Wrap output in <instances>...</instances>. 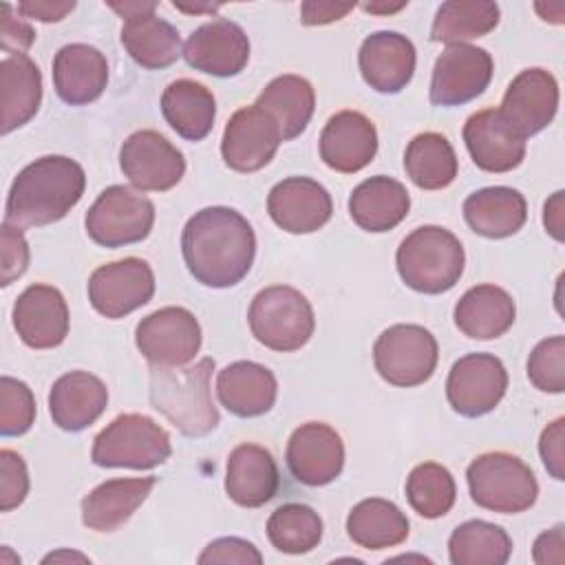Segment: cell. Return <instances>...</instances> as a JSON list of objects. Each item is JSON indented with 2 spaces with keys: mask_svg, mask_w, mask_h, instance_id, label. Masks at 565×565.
Here are the masks:
<instances>
[{
  "mask_svg": "<svg viewBox=\"0 0 565 565\" xmlns=\"http://www.w3.org/2000/svg\"><path fill=\"white\" fill-rule=\"evenodd\" d=\"M181 254L188 271L205 287L225 289L241 282L256 256V236L243 214L212 205L199 210L183 227Z\"/></svg>",
  "mask_w": 565,
  "mask_h": 565,
  "instance_id": "1",
  "label": "cell"
},
{
  "mask_svg": "<svg viewBox=\"0 0 565 565\" xmlns=\"http://www.w3.org/2000/svg\"><path fill=\"white\" fill-rule=\"evenodd\" d=\"M86 188L84 168L62 154H46L18 172L7 194L4 221L18 227H40L64 218Z\"/></svg>",
  "mask_w": 565,
  "mask_h": 565,
  "instance_id": "2",
  "label": "cell"
},
{
  "mask_svg": "<svg viewBox=\"0 0 565 565\" xmlns=\"http://www.w3.org/2000/svg\"><path fill=\"white\" fill-rule=\"evenodd\" d=\"M212 371V358H201L185 369L157 364L150 369V404L185 437H203L218 426V411L210 393Z\"/></svg>",
  "mask_w": 565,
  "mask_h": 565,
  "instance_id": "3",
  "label": "cell"
},
{
  "mask_svg": "<svg viewBox=\"0 0 565 565\" xmlns=\"http://www.w3.org/2000/svg\"><path fill=\"white\" fill-rule=\"evenodd\" d=\"M463 263L466 254L459 238L439 225L413 230L395 254L399 278L419 294L452 289L463 274Z\"/></svg>",
  "mask_w": 565,
  "mask_h": 565,
  "instance_id": "4",
  "label": "cell"
},
{
  "mask_svg": "<svg viewBox=\"0 0 565 565\" xmlns=\"http://www.w3.org/2000/svg\"><path fill=\"white\" fill-rule=\"evenodd\" d=\"M472 501L490 512L516 514L534 505L539 483L532 468L510 452H483L466 470Z\"/></svg>",
  "mask_w": 565,
  "mask_h": 565,
  "instance_id": "5",
  "label": "cell"
},
{
  "mask_svg": "<svg viewBox=\"0 0 565 565\" xmlns=\"http://www.w3.org/2000/svg\"><path fill=\"white\" fill-rule=\"evenodd\" d=\"M252 335L271 351H298L316 329L311 302L289 285L260 289L247 311Z\"/></svg>",
  "mask_w": 565,
  "mask_h": 565,
  "instance_id": "6",
  "label": "cell"
},
{
  "mask_svg": "<svg viewBox=\"0 0 565 565\" xmlns=\"http://www.w3.org/2000/svg\"><path fill=\"white\" fill-rule=\"evenodd\" d=\"M172 452L170 435L152 417L124 413L115 417L93 441L90 459L102 468L148 470L161 466Z\"/></svg>",
  "mask_w": 565,
  "mask_h": 565,
  "instance_id": "7",
  "label": "cell"
},
{
  "mask_svg": "<svg viewBox=\"0 0 565 565\" xmlns=\"http://www.w3.org/2000/svg\"><path fill=\"white\" fill-rule=\"evenodd\" d=\"M86 234L102 247H124L143 241L154 225V205L128 185L106 188L88 207Z\"/></svg>",
  "mask_w": 565,
  "mask_h": 565,
  "instance_id": "8",
  "label": "cell"
},
{
  "mask_svg": "<svg viewBox=\"0 0 565 565\" xmlns=\"http://www.w3.org/2000/svg\"><path fill=\"white\" fill-rule=\"evenodd\" d=\"M439 358L435 335L419 324H393L373 344L375 371L393 386H419L435 373Z\"/></svg>",
  "mask_w": 565,
  "mask_h": 565,
  "instance_id": "9",
  "label": "cell"
},
{
  "mask_svg": "<svg viewBox=\"0 0 565 565\" xmlns=\"http://www.w3.org/2000/svg\"><path fill=\"white\" fill-rule=\"evenodd\" d=\"M139 353L157 366H185L201 349V324L185 307H161L135 329Z\"/></svg>",
  "mask_w": 565,
  "mask_h": 565,
  "instance_id": "10",
  "label": "cell"
},
{
  "mask_svg": "<svg viewBox=\"0 0 565 565\" xmlns=\"http://www.w3.org/2000/svg\"><path fill=\"white\" fill-rule=\"evenodd\" d=\"M154 274L141 258L128 256L97 267L88 278V300L97 313L117 320L150 302Z\"/></svg>",
  "mask_w": 565,
  "mask_h": 565,
  "instance_id": "11",
  "label": "cell"
},
{
  "mask_svg": "<svg viewBox=\"0 0 565 565\" xmlns=\"http://www.w3.org/2000/svg\"><path fill=\"white\" fill-rule=\"evenodd\" d=\"M110 9L124 18L121 44L139 66L157 71L183 55L179 31L154 13L157 2H110Z\"/></svg>",
  "mask_w": 565,
  "mask_h": 565,
  "instance_id": "12",
  "label": "cell"
},
{
  "mask_svg": "<svg viewBox=\"0 0 565 565\" xmlns=\"http://www.w3.org/2000/svg\"><path fill=\"white\" fill-rule=\"evenodd\" d=\"M508 371L492 353H468L459 358L446 380V397L455 413L481 417L503 399Z\"/></svg>",
  "mask_w": 565,
  "mask_h": 565,
  "instance_id": "13",
  "label": "cell"
},
{
  "mask_svg": "<svg viewBox=\"0 0 565 565\" xmlns=\"http://www.w3.org/2000/svg\"><path fill=\"white\" fill-rule=\"evenodd\" d=\"M124 177L141 192H166L185 174V159L157 130L132 132L119 150Z\"/></svg>",
  "mask_w": 565,
  "mask_h": 565,
  "instance_id": "14",
  "label": "cell"
},
{
  "mask_svg": "<svg viewBox=\"0 0 565 565\" xmlns=\"http://www.w3.org/2000/svg\"><path fill=\"white\" fill-rule=\"evenodd\" d=\"M492 71V55L486 49L448 44L433 66L430 102L435 106H461L488 88Z\"/></svg>",
  "mask_w": 565,
  "mask_h": 565,
  "instance_id": "15",
  "label": "cell"
},
{
  "mask_svg": "<svg viewBox=\"0 0 565 565\" xmlns=\"http://www.w3.org/2000/svg\"><path fill=\"white\" fill-rule=\"evenodd\" d=\"M282 141L280 128L260 106L236 110L221 139V157L236 172H256L265 168Z\"/></svg>",
  "mask_w": 565,
  "mask_h": 565,
  "instance_id": "16",
  "label": "cell"
},
{
  "mask_svg": "<svg viewBox=\"0 0 565 565\" xmlns=\"http://www.w3.org/2000/svg\"><path fill=\"white\" fill-rule=\"evenodd\" d=\"M285 457L296 481L313 488L327 486L344 468V444L329 424L307 422L291 433Z\"/></svg>",
  "mask_w": 565,
  "mask_h": 565,
  "instance_id": "17",
  "label": "cell"
},
{
  "mask_svg": "<svg viewBox=\"0 0 565 565\" xmlns=\"http://www.w3.org/2000/svg\"><path fill=\"white\" fill-rule=\"evenodd\" d=\"M558 110V82L545 68H525L508 86L499 113L525 139L547 128Z\"/></svg>",
  "mask_w": 565,
  "mask_h": 565,
  "instance_id": "18",
  "label": "cell"
},
{
  "mask_svg": "<svg viewBox=\"0 0 565 565\" xmlns=\"http://www.w3.org/2000/svg\"><path fill=\"white\" fill-rule=\"evenodd\" d=\"M185 62L214 77L238 75L249 60V40L245 31L225 18L194 29L183 44Z\"/></svg>",
  "mask_w": 565,
  "mask_h": 565,
  "instance_id": "19",
  "label": "cell"
},
{
  "mask_svg": "<svg viewBox=\"0 0 565 565\" xmlns=\"http://www.w3.org/2000/svg\"><path fill=\"white\" fill-rule=\"evenodd\" d=\"M271 221L289 234H311L329 223L333 201L327 188L309 177H289L267 194Z\"/></svg>",
  "mask_w": 565,
  "mask_h": 565,
  "instance_id": "20",
  "label": "cell"
},
{
  "mask_svg": "<svg viewBox=\"0 0 565 565\" xmlns=\"http://www.w3.org/2000/svg\"><path fill=\"white\" fill-rule=\"evenodd\" d=\"M13 327L31 349L60 347L68 335V307L60 289L51 285H29L13 302Z\"/></svg>",
  "mask_w": 565,
  "mask_h": 565,
  "instance_id": "21",
  "label": "cell"
},
{
  "mask_svg": "<svg viewBox=\"0 0 565 565\" xmlns=\"http://www.w3.org/2000/svg\"><path fill=\"white\" fill-rule=\"evenodd\" d=\"M320 159L335 172L353 174L366 168L377 152L375 124L358 110H340L320 132Z\"/></svg>",
  "mask_w": 565,
  "mask_h": 565,
  "instance_id": "22",
  "label": "cell"
},
{
  "mask_svg": "<svg viewBox=\"0 0 565 565\" xmlns=\"http://www.w3.org/2000/svg\"><path fill=\"white\" fill-rule=\"evenodd\" d=\"M463 141L475 166L486 172H510L525 157V139L494 108L468 117Z\"/></svg>",
  "mask_w": 565,
  "mask_h": 565,
  "instance_id": "23",
  "label": "cell"
},
{
  "mask_svg": "<svg viewBox=\"0 0 565 565\" xmlns=\"http://www.w3.org/2000/svg\"><path fill=\"white\" fill-rule=\"evenodd\" d=\"M415 46L397 31H375L364 38L358 64L364 82L377 93H399L415 73Z\"/></svg>",
  "mask_w": 565,
  "mask_h": 565,
  "instance_id": "24",
  "label": "cell"
},
{
  "mask_svg": "<svg viewBox=\"0 0 565 565\" xmlns=\"http://www.w3.org/2000/svg\"><path fill=\"white\" fill-rule=\"evenodd\" d=\"M108 84V62L90 44H66L53 57V86L57 97L71 106L95 102Z\"/></svg>",
  "mask_w": 565,
  "mask_h": 565,
  "instance_id": "25",
  "label": "cell"
},
{
  "mask_svg": "<svg viewBox=\"0 0 565 565\" xmlns=\"http://www.w3.org/2000/svg\"><path fill=\"white\" fill-rule=\"evenodd\" d=\"M108 388L88 371H71L57 377L49 393V413L62 430L79 433L106 411Z\"/></svg>",
  "mask_w": 565,
  "mask_h": 565,
  "instance_id": "26",
  "label": "cell"
},
{
  "mask_svg": "<svg viewBox=\"0 0 565 565\" xmlns=\"http://www.w3.org/2000/svg\"><path fill=\"white\" fill-rule=\"evenodd\" d=\"M280 475L271 452L258 444H238L227 457L225 492L243 508H260L278 492Z\"/></svg>",
  "mask_w": 565,
  "mask_h": 565,
  "instance_id": "27",
  "label": "cell"
},
{
  "mask_svg": "<svg viewBox=\"0 0 565 565\" xmlns=\"http://www.w3.org/2000/svg\"><path fill=\"white\" fill-rule=\"evenodd\" d=\"M216 395L232 415L258 417L274 406L278 384L267 366L249 360H238L218 371Z\"/></svg>",
  "mask_w": 565,
  "mask_h": 565,
  "instance_id": "28",
  "label": "cell"
},
{
  "mask_svg": "<svg viewBox=\"0 0 565 565\" xmlns=\"http://www.w3.org/2000/svg\"><path fill=\"white\" fill-rule=\"evenodd\" d=\"M154 481V477H132L99 483L82 499V523L95 532L121 527L148 499Z\"/></svg>",
  "mask_w": 565,
  "mask_h": 565,
  "instance_id": "29",
  "label": "cell"
},
{
  "mask_svg": "<svg viewBox=\"0 0 565 565\" xmlns=\"http://www.w3.org/2000/svg\"><path fill=\"white\" fill-rule=\"evenodd\" d=\"M408 210V190L399 181L384 174L362 181L349 196V214L364 232H388L406 218Z\"/></svg>",
  "mask_w": 565,
  "mask_h": 565,
  "instance_id": "30",
  "label": "cell"
},
{
  "mask_svg": "<svg viewBox=\"0 0 565 565\" xmlns=\"http://www.w3.org/2000/svg\"><path fill=\"white\" fill-rule=\"evenodd\" d=\"M42 102V73L38 64L26 55H4L0 62V132L11 130L31 121Z\"/></svg>",
  "mask_w": 565,
  "mask_h": 565,
  "instance_id": "31",
  "label": "cell"
},
{
  "mask_svg": "<svg viewBox=\"0 0 565 565\" xmlns=\"http://www.w3.org/2000/svg\"><path fill=\"white\" fill-rule=\"evenodd\" d=\"M463 218L479 236L508 238L525 225L527 203L514 188L490 185L472 192L463 201Z\"/></svg>",
  "mask_w": 565,
  "mask_h": 565,
  "instance_id": "32",
  "label": "cell"
},
{
  "mask_svg": "<svg viewBox=\"0 0 565 565\" xmlns=\"http://www.w3.org/2000/svg\"><path fill=\"white\" fill-rule=\"evenodd\" d=\"M516 316L512 296L497 285L470 287L455 305L457 329L472 340H494L503 335Z\"/></svg>",
  "mask_w": 565,
  "mask_h": 565,
  "instance_id": "33",
  "label": "cell"
},
{
  "mask_svg": "<svg viewBox=\"0 0 565 565\" xmlns=\"http://www.w3.org/2000/svg\"><path fill=\"white\" fill-rule=\"evenodd\" d=\"M161 113L168 126L188 141L210 135L216 117V102L210 88L194 79H177L161 95Z\"/></svg>",
  "mask_w": 565,
  "mask_h": 565,
  "instance_id": "34",
  "label": "cell"
},
{
  "mask_svg": "<svg viewBox=\"0 0 565 565\" xmlns=\"http://www.w3.org/2000/svg\"><path fill=\"white\" fill-rule=\"evenodd\" d=\"M256 106L274 117L280 128L282 141H289L305 132L316 108V93L305 77L287 73L271 79L260 90V95L256 97Z\"/></svg>",
  "mask_w": 565,
  "mask_h": 565,
  "instance_id": "35",
  "label": "cell"
},
{
  "mask_svg": "<svg viewBox=\"0 0 565 565\" xmlns=\"http://www.w3.org/2000/svg\"><path fill=\"white\" fill-rule=\"evenodd\" d=\"M349 539L364 550H386L406 541L408 519L386 499H364L347 516Z\"/></svg>",
  "mask_w": 565,
  "mask_h": 565,
  "instance_id": "36",
  "label": "cell"
},
{
  "mask_svg": "<svg viewBox=\"0 0 565 565\" xmlns=\"http://www.w3.org/2000/svg\"><path fill=\"white\" fill-rule=\"evenodd\" d=\"M408 179L422 190L448 188L459 170L450 141L439 132H422L413 137L404 152Z\"/></svg>",
  "mask_w": 565,
  "mask_h": 565,
  "instance_id": "37",
  "label": "cell"
},
{
  "mask_svg": "<svg viewBox=\"0 0 565 565\" xmlns=\"http://www.w3.org/2000/svg\"><path fill=\"white\" fill-rule=\"evenodd\" d=\"M499 4L492 0H450L437 9L430 40L468 44V40L488 35L499 24Z\"/></svg>",
  "mask_w": 565,
  "mask_h": 565,
  "instance_id": "38",
  "label": "cell"
},
{
  "mask_svg": "<svg viewBox=\"0 0 565 565\" xmlns=\"http://www.w3.org/2000/svg\"><path fill=\"white\" fill-rule=\"evenodd\" d=\"M512 554V539L501 525L472 519L457 525L448 539L452 565H503Z\"/></svg>",
  "mask_w": 565,
  "mask_h": 565,
  "instance_id": "39",
  "label": "cell"
},
{
  "mask_svg": "<svg viewBox=\"0 0 565 565\" xmlns=\"http://www.w3.org/2000/svg\"><path fill=\"white\" fill-rule=\"evenodd\" d=\"M267 539L282 554H307L322 539V519L305 503H285L267 519Z\"/></svg>",
  "mask_w": 565,
  "mask_h": 565,
  "instance_id": "40",
  "label": "cell"
},
{
  "mask_svg": "<svg viewBox=\"0 0 565 565\" xmlns=\"http://www.w3.org/2000/svg\"><path fill=\"white\" fill-rule=\"evenodd\" d=\"M406 499L424 519L444 516L457 499V486L450 470L435 461L415 466L406 477Z\"/></svg>",
  "mask_w": 565,
  "mask_h": 565,
  "instance_id": "41",
  "label": "cell"
},
{
  "mask_svg": "<svg viewBox=\"0 0 565 565\" xmlns=\"http://www.w3.org/2000/svg\"><path fill=\"white\" fill-rule=\"evenodd\" d=\"M527 377L543 393L565 391V338L541 340L527 358Z\"/></svg>",
  "mask_w": 565,
  "mask_h": 565,
  "instance_id": "42",
  "label": "cell"
},
{
  "mask_svg": "<svg viewBox=\"0 0 565 565\" xmlns=\"http://www.w3.org/2000/svg\"><path fill=\"white\" fill-rule=\"evenodd\" d=\"M35 419V399L31 388L15 377L0 380V433L2 437L24 435Z\"/></svg>",
  "mask_w": 565,
  "mask_h": 565,
  "instance_id": "43",
  "label": "cell"
},
{
  "mask_svg": "<svg viewBox=\"0 0 565 565\" xmlns=\"http://www.w3.org/2000/svg\"><path fill=\"white\" fill-rule=\"evenodd\" d=\"M29 494V472L24 459L9 450H0V510L18 508Z\"/></svg>",
  "mask_w": 565,
  "mask_h": 565,
  "instance_id": "44",
  "label": "cell"
},
{
  "mask_svg": "<svg viewBox=\"0 0 565 565\" xmlns=\"http://www.w3.org/2000/svg\"><path fill=\"white\" fill-rule=\"evenodd\" d=\"M0 285L7 287L15 278H20L29 267V243L22 234V230L9 221L0 227Z\"/></svg>",
  "mask_w": 565,
  "mask_h": 565,
  "instance_id": "45",
  "label": "cell"
},
{
  "mask_svg": "<svg viewBox=\"0 0 565 565\" xmlns=\"http://www.w3.org/2000/svg\"><path fill=\"white\" fill-rule=\"evenodd\" d=\"M201 565H210V563H238V565H260L263 563V554L258 552V547L245 539L238 536H223L216 539L212 543L205 545V550L199 556Z\"/></svg>",
  "mask_w": 565,
  "mask_h": 565,
  "instance_id": "46",
  "label": "cell"
},
{
  "mask_svg": "<svg viewBox=\"0 0 565 565\" xmlns=\"http://www.w3.org/2000/svg\"><path fill=\"white\" fill-rule=\"evenodd\" d=\"M35 40V31L13 15V7L9 2L2 4V20H0V46L7 55L24 53Z\"/></svg>",
  "mask_w": 565,
  "mask_h": 565,
  "instance_id": "47",
  "label": "cell"
},
{
  "mask_svg": "<svg viewBox=\"0 0 565 565\" xmlns=\"http://www.w3.org/2000/svg\"><path fill=\"white\" fill-rule=\"evenodd\" d=\"M565 419L558 417L554 419L552 424H547L541 433V439H539V452H541V459L547 468V472L556 479V481H563L565 479V470H563V437H565Z\"/></svg>",
  "mask_w": 565,
  "mask_h": 565,
  "instance_id": "48",
  "label": "cell"
},
{
  "mask_svg": "<svg viewBox=\"0 0 565 565\" xmlns=\"http://www.w3.org/2000/svg\"><path fill=\"white\" fill-rule=\"evenodd\" d=\"M563 530H565V525L558 523L552 530H547V532L536 536L534 550H532L534 563H539V565H550V563L561 565L565 561V552H563L565 536H563Z\"/></svg>",
  "mask_w": 565,
  "mask_h": 565,
  "instance_id": "49",
  "label": "cell"
},
{
  "mask_svg": "<svg viewBox=\"0 0 565 565\" xmlns=\"http://www.w3.org/2000/svg\"><path fill=\"white\" fill-rule=\"evenodd\" d=\"M349 11H353L351 2H302L300 4V20L307 26L329 24L342 20Z\"/></svg>",
  "mask_w": 565,
  "mask_h": 565,
  "instance_id": "50",
  "label": "cell"
},
{
  "mask_svg": "<svg viewBox=\"0 0 565 565\" xmlns=\"http://www.w3.org/2000/svg\"><path fill=\"white\" fill-rule=\"evenodd\" d=\"M73 9H75L73 0H66V2H60V0H55V2H51V0H31V2H20L18 4V13H22L24 18L40 20V22H60Z\"/></svg>",
  "mask_w": 565,
  "mask_h": 565,
  "instance_id": "51",
  "label": "cell"
},
{
  "mask_svg": "<svg viewBox=\"0 0 565 565\" xmlns=\"http://www.w3.org/2000/svg\"><path fill=\"white\" fill-rule=\"evenodd\" d=\"M563 190L554 192L543 210V225L556 241H563Z\"/></svg>",
  "mask_w": 565,
  "mask_h": 565,
  "instance_id": "52",
  "label": "cell"
},
{
  "mask_svg": "<svg viewBox=\"0 0 565 565\" xmlns=\"http://www.w3.org/2000/svg\"><path fill=\"white\" fill-rule=\"evenodd\" d=\"M174 9H181V11H188V13H199V11H216L218 4H194V7H185V4H177V2H174Z\"/></svg>",
  "mask_w": 565,
  "mask_h": 565,
  "instance_id": "53",
  "label": "cell"
},
{
  "mask_svg": "<svg viewBox=\"0 0 565 565\" xmlns=\"http://www.w3.org/2000/svg\"><path fill=\"white\" fill-rule=\"evenodd\" d=\"M402 7H406V4H404V2H399V4H395V7H391V4H388V7H384V4H382V7H377V4H364V9L371 11V13H377V11H388V13H391V11H399Z\"/></svg>",
  "mask_w": 565,
  "mask_h": 565,
  "instance_id": "54",
  "label": "cell"
}]
</instances>
